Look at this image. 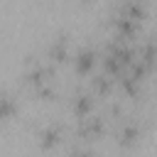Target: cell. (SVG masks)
<instances>
[{
	"mask_svg": "<svg viewBox=\"0 0 157 157\" xmlns=\"http://www.w3.org/2000/svg\"><path fill=\"white\" fill-rule=\"evenodd\" d=\"M64 132H66V128H64L59 120H52V123H47V125L39 128V132H37V142H39L42 150H54V147L61 145Z\"/></svg>",
	"mask_w": 157,
	"mask_h": 157,
	"instance_id": "52a82bcc",
	"label": "cell"
},
{
	"mask_svg": "<svg viewBox=\"0 0 157 157\" xmlns=\"http://www.w3.org/2000/svg\"><path fill=\"white\" fill-rule=\"evenodd\" d=\"M140 135H142V128H140V123L132 120V118H123L120 125L115 128V142H118L120 150L135 147L137 140H140Z\"/></svg>",
	"mask_w": 157,
	"mask_h": 157,
	"instance_id": "5b68a950",
	"label": "cell"
},
{
	"mask_svg": "<svg viewBox=\"0 0 157 157\" xmlns=\"http://www.w3.org/2000/svg\"><path fill=\"white\" fill-rule=\"evenodd\" d=\"M81 2H93V0H81Z\"/></svg>",
	"mask_w": 157,
	"mask_h": 157,
	"instance_id": "9a60e30c",
	"label": "cell"
},
{
	"mask_svg": "<svg viewBox=\"0 0 157 157\" xmlns=\"http://www.w3.org/2000/svg\"><path fill=\"white\" fill-rule=\"evenodd\" d=\"M44 56H47V61H52L54 66H61V64H66L71 56H74V52H71V37L69 34H56L49 44H47V52H44Z\"/></svg>",
	"mask_w": 157,
	"mask_h": 157,
	"instance_id": "277c9868",
	"label": "cell"
},
{
	"mask_svg": "<svg viewBox=\"0 0 157 157\" xmlns=\"http://www.w3.org/2000/svg\"><path fill=\"white\" fill-rule=\"evenodd\" d=\"M37 98H42V101H54L56 98V83L54 81H47V83H42L39 88H34L32 91Z\"/></svg>",
	"mask_w": 157,
	"mask_h": 157,
	"instance_id": "5bb4252c",
	"label": "cell"
},
{
	"mask_svg": "<svg viewBox=\"0 0 157 157\" xmlns=\"http://www.w3.org/2000/svg\"><path fill=\"white\" fill-rule=\"evenodd\" d=\"M113 86H115V78H113L110 74H105V71H96V74H91V83H88V88H91L98 98L110 96V93H113Z\"/></svg>",
	"mask_w": 157,
	"mask_h": 157,
	"instance_id": "30bf717a",
	"label": "cell"
},
{
	"mask_svg": "<svg viewBox=\"0 0 157 157\" xmlns=\"http://www.w3.org/2000/svg\"><path fill=\"white\" fill-rule=\"evenodd\" d=\"M108 22H110V27H113V34H118V37H123V39H130V42L140 34V25H142V22H135V20L115 12V10L110 12Z\"/></svg>",
	"mask_w": 157,
	"mask_h": 157,
	"instance_id": "ba28073f",
	"label": "cell"
},
{
	"mask_svg": "<svg viewBox=\"0 0 157 157\" xmlns=\"http://www.w3.org/2000/svg\"><path fill=\"white\" fill-rule=\"evenodd\" d=\"M98 59H101L98 49H96L93 44H83V47H78V49L74 52L71 64H74V71H76L78 76H91V74H96Z\"/></svg>",
	"mask_w": 157,
	"mask_h": 157,
	"instance_id": "3957f363",
	"label": "cell"
},
{
	"mask_svg": "<svg viewBox=\"0 0 157 157\" xmlns=\"http://www.w3.org/2000/svg\"><path fill=\"white\" fill-rule=\"evenodd\" d=\"M17 113H20V98L10 88H5L0 96V115H2V120H12Z\"/></svg>",
	"mask_w": 157,
	"mask_h": 157,
	"instance_id": "7c38bea8",
	"label": "cell"
},
{
	"mask_svg": "<svg viewBox=\"0 0 157 157\" xmlns=\"http://www.w3.org/2000/svg\"><path fill=\"white\" fill-rule=\"evenodd\" d=\"M54 78H56V66H54L52 61L27 59V66H25V71H22V83H25L29 91H34V88H39L42 83L54 81Z\"/></svg>",
	"mask_w": 157,
	"mask_h": 157,
	"instance_id": "6da1fadb",
	"label": "cell"
},
{
	"mask_svg": "<svg viewBox=\"0 0 157 157\" xmlns=\"http://www.w3.org/2000/svg\"><path fill=\"white\" fill-rule=\"evenodd\" d=\"M137 61H140L150 74L157 69V42H155V39H147V42H142V44L137 47Z\"/></svg>",
	"mask_w": 157,
	"mask_h": 157,
	"instance_id": "8fae6325",
	"label": "cell"
},
{
	"mask_svg": "<svg viewBox=\"0 0 157 157\" xmlns=\"http://www.w3.org/2000/svg\"><path fill=\"white\" fill-rule=\"evenodd\" d=\"M115 12L135 20V22H145L150 15V0H118Z\"/></svg>",
	"mask_w": 157,
	"mask_h": 157,
	"instance_id": "9c48e42d",
	"label": "cell"
},
{
	"mask_svg": "<svg viewBox=\"0 0 157 157\" xmlns=\"http://www.w3.org/2000/svg\"><path fill=\"white\" fill-rule=\"evenodd\" d=\"M108 130V118L105 113H91L86 118H78L76 128H74V137L81 140V142H91L101 135H105Z\"/></svg>",
	"mask_w": 157,
	"mask_h": 157,
	"instance_id": "7a4b0ae2",
	"label": "cell"
},
{
	"mask_svg": "<svg viewBox=\"0 0 157 157\" xmlns=\"http://www.w3.org/2000/svg\"><path fill=\"white\" fill-rule=\"evenodd\" d=\"M66 157H98V152L83 142H74L69 150H66Z\"/></svg>",
	"mask_w": 157,
	"mask_h": 157,
	"instance_id": "4fadbf2b",
	"label": "cell"
},
{
	"mask_svg": "<svg viewBox=\"0 0 157 157\" xmlns=\"http://www.w3.org/2000/svg\"><path fill=\"white\" fill-rule=\"evenodd\" d=\"M69 101H71V113L76 115V120L96 113V93L91 88H76Z\"/></svg>",
	"mask_w": 157,
	"mask_h": 157,
	"instance_id": "8992f818",
	"label": "cell"
}]
</instances>
